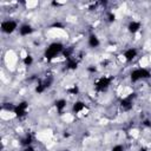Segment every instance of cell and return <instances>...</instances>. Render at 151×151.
I'll return each instance as SVG.
<instances>
[{
  "mask_svg": "<svg viewBox=\"0 0 151 151\" xmlns=\"http://www.w3.org/2000/svg\"><path fill=\"white\" fill-rule=\"evenodd\" d=\"M100 44H101L100 39L96 33H91L87 37V45H88L90 48H98L100 46Z\"/></svg>",
  "mask_w": 151,
  "mask_h": 151,
  "instance_id": "12",
  "label": "cell"
},
{
  "mask_svg": "<svg viewBox=\"0 0 151 151\" xmlns=\"http://www.w3.org/2000/svg\"><path fill=\"white\" fill-rule=\"evenodd\" d=\"M65 45L60 41H53L51 44L47 45V47L45 48L44 51V58L47 60V61H51L53 59H55L58 55L63 54L64 51H65Z\"/></svg>",
  "mask_w": 151,
  "mask_h": 151,
  "instance_id": "1",
  "label": "cell"
},
{
  "mask_svg": "<svg viewBox=\"0 0 151 151\" xmlns=\"http://www.w3.org/2000/svg\"><path fill=\"white\" fill-rule=\"evenodd\" d=\"M52 27H63V25H61V24H59V22H55V24H53V25H52Z\"/></svg>",
  "mask_w": 151,
  "mask_h": 151,
  "instance_id": "23",
  "label": "cell"
},
{
  "mask_svg": "<svg viewBox=\"0 0 151 151\" xmlns=\"http://www.w3.org/2000/svg\"><path fill=\"white\" fill-rule=\"evenodd\" d=\"M123 57H124V59H125L126 63H132L138 57V50L136 47H127L124 51Z\"/></svg>",
  "mask_w": 151,
  "mask_h": 151,
  "instance_id": "6",
  "label": "cell"
},
{
  "mask_svg": "<svg viewBox=\"0 0 151 151\" xmlns=\"http://www.w3.org/2000/svg\"><path fill=\"white\" fill-rule=\"evenodd\" d=\"M52 83H53V79H52V78H45L44 80H41V81L38 83V85L35 86V92H37L38 94L44 93V92L51 86Z\"/></svg>",
  "mask_w": 151,
  "mask_h": 151,
  "instance_id": "7",
  "label": "cell"
},
{
  "mask_svg": "<svg viewBox=\"0 0 151 151\" xmlns=\"http://www.w3.org/2000/svg\"><path fill=\"white\" fill-rule=\"evenodd\" d=\"M78 65H79V63H78V60H77L76 58L70 57V58L66 59V70H68V71H74V70L78 68Z\"/></svg>",
  "mask_w": 151,
  "mask_h": 151,
  "instance_id": "14",
  "label": "cell"
},
{
  "mask_svg": "<svg viewBox=\"0 0 151 151\" xmlns=\"http://www.w3.org/2000/svg\"><path fill=\"white\" fill-rule=\"evenodd\" d=\"M0 29L4 34H12L17 29H19V24L17 20L13 19H5L0 24Z\"/></svg>",
  "mask_w": 151,
  "mask_h": 151,
  "instance_id": "4",
  "label": "cell"
},
{
  "mask_svg": "<svg viewBox=\"0 0 151 151\" xmlns=\"http://www.w3.org/2000/svg\"><path fill=\"white\" fill-rule=\"evenodd\" d=\"M86 109V103L84 100H76L73 104H72V107H71V111L73 114H79L81 113L84 110Z\"/></svg>",
  "mask_w": 151,
  "mask_h": 151,
  "instance_id": "11",
  "label": "cell"
},
{
  "mask_svg": "<svg viewBox=\"0 0 151 151\" xmlns=\"http://www.w3.org/2000/svg\"><path fill=\"white\" fill-rule=\"evenodd\" d=\"M18 32H19V34H20L21 37H28V35H32V34H33L34 28H33V26H32L31 24L26 22V24H22V25L19 26Z\"/></svg>",
  "mask_w": 151,
  "mask_h": 151,
  "instance_id": "9",
  "label": "cell"
},
{
  "mask_svg": "<svg viewBox=\"0 0 151 151\" xmlns=\"http://www.w3.org/2000/svg\"><path fill=\"white\" fill-rule=\"evenodd\" d=\"M87 71H88V72H91V73H94V72L97 71V67H96V66H93V65H90V66L87 67Z\"/></svg>",
  "mask_w": 151,
  "mask_h": 151,
  "instance_id": "20",
  "label": "cell"
},
{
  "mask_svg": "<svg viewBox=\"0 0 151 151\" xmlns=\"http://www.w3.org/2000/svg\"><path fill=\"white\" fill-rule=\"evenodd\" d=\"M112 81H113V78H112V77L101 76V77H99V78L93 83V88H94L96 92H99V93L106 92V91L110 88Z\"/></svg>",
  "mask_w": 151,
  "mask_h": 151,
  "instance_id": "3",
  "label": "cell"
},
{
  "mask_svg": "<svg viewBox=\"0 0 151 151\" xmlns=\"http://www.w3.org/2000/svg\"><path fill=\"white\" fill-rule=\"evenodd\" d=\"M139 151H146V149L145 147H140V150Z\"/></svg>",
  "mask_w": 151,
  "mask_h": 151,
  "instance_id": "24",
  "label": "cell"
},
{
  "mask_svg": "<svg viewBox=\"0 0 151 151\" xmlns=\"http://www.w3.org/2000/svg\"><path fill=\"white\" fill-rule=\"evenodd\" d=\"M143 125L146 126V127H151V122H150L149 119H145V120L143 122Z\"/></svg>",
  "mask_w": 151,
  "mask_h": 151,
  "instance_id": "21",
  "label": "cell"
},
{
  "mask_svg": "<svg viewBox=\"0 0 151 151\" xmlns=\"http://www.w3.org/2000/svg\"><path fill=\"white\" fill-rule=\"evenodd\" d=\"M111 151H125V149H124V146L122 144H116V145L112 146Z\"/></svg>",
  "mask_w": 151,
  "mask_h": 151,
  "instance_id": "19",
  "label": "cell"
},
{
  "mask_svg": "<svg viewBox=\"0 0 151 151\" xmlns=\"http://www.w3.org/2000/svg\"><path fill=\"white\" fill-rule=\"evenodd\" d=\"M22 151H34V147L31 145V146H26V147H24V150Z\"/></svg>",
  "mask_w": 151,
  "mask_h": 151,
  "instance_id": "22",
  "label": "cell"
},
{
  "mask_svg": "<svg viewBox=\"0 0 151 151\" xmlns=\"http://www.w3.org/2000/svg\"><path fill=\"white\" fill-rule=\"evenodd\" d=\"M67 106V100L65 98H58L57 100H54V107L55 110L61 114L64 112V110L66 109Z\"/></svg>",
  "mask_w": 151,
  "mask_h": 151,
  "instance_id": "13",
  "label": "cell"
},
{
  "mask_svg": "<svg viewBox=\"0 0 151 151\" xmlns=\"http://www.w3.org/2000/svg\"><path fill=\"white\" fill-rule=\"evenodd\" d=\"M27 112H28V103L26 100H22L18 104H15L14 106V110H13V113L17 118H24L27 116Z\"/></svg>",
  "mask_w": 151,
  "mask_h": 151,
  "instance_id": "5",
  "label": "cell"
},
{
  "mask_svg": "<svg viewBox=\"0 0 151 151\" xmlns=\"http://www.w3.org/2000/svg\"><path fill=\"white\" fill-rule=\"evenodd\" d=\"M151 78V71L146 67H136L130 72V81L138 83Z\"/></svg>",
  "mask_w": 151,
  "mask_h": 151,
  "instance_id": "2",
  "label": "cell"
},
{
  "mask_svg": "<svg viewBox=\"0 0 151 151\" xmlns=\"http://www.w3.org/2000/svg\"><path fill=\"white\" fill-rule=\"evenodd\" d=\"M34 63V58L31 55V54H26L24 58H22V64L25 66H32Z\"/></svg>",
  "mask_w": 151,
  "mask_h": 151,
  "instance_id": "16",
  "label": "cell"
},
{
  "mask_svg": "<svg viewBox=\"0 0 151 151\" xmlns=\"http://www.w3.org/2000/svg\"><path fill=\"white\" fill-rule=\"evenodd\" d=\"M32 143H33V137H32L29 133H27L24 138H21V142H20V144H21L24 147H26V146H31Z\"/></svg>",
  "mask_w": 151,
  "mask_h": 151,
  "instance_id": "15",
  "label": "cell"
},
{
  "mask_svg": "<svg viewBox=\"0 0 151 151\" xmlns=\"http://www.w3.org/2000/svg\"><path fill=\"white\" fill-rule=\"evenodd\" d=\"M119 106H120V109H122L124 112L131 111L132 107H133V97H131V96L124 97V98L119 101Z\"/></svg>",
  "mask_w": 151,
  "mask_h": 151,
  "instance_id": "8",
  "label": "cell"
},
{
  "mask_svg": "<svg viewBox=\"0 0 151 151\" xmlns=\"http://www.w3.org/2000/svg\"><path fill=\"white\" fill-rule=\"evenodd\" d=\"M67 93H68L70 96H76V94H78V93H79V87H78V85H72L71 87H68V88H67Z\"/></svg>",
  "mask_w": 151,
  "mask_h": 151,
  "instance_id": "17",
  "label": "cell"
},
{
  "mask_svg": "<svg viewBox=\"0 0 151 151\" xmlns=\"http://www.w3.org/2000/svg\"><path fill=\"white\" fill-rule=\"evenodd\" d=\"M61 151H68V150H66V149H65V150H61Z\"/></svg>",
  "mask_w": 151,
  "mask_h": 151,
  "instance_id": "25",
  "label": "cell"
},
{
  "mask_svg": "<svg viewBox=\"0 0 151 151\" xmlns=\"http://www.w3.org/2000/svg\"><path fill=\"white\" fill-rule=\"evenodd\" d=\"M126 28H127V32H129V33L136 34V33H138V32L140 31V28H142V22H140L139 20H131V21H129Z\"/></svg>",
  "mask_w": 151,
  "mask_h": 151,
  "instance_id": "10",
  "label": "cell"
},
{
  "mask_svg": "<svg viewBox=\"0 0 151 151\" xmlns=\"http://www.w3.org/2000/svg\"><path fill=\"white\" fill-rule=\"evenodd\" d=\"M106 19H107L109 22H113V21L116 20V14H114L113 12H109L107 15H106Z\"/></svg>",
  "mask_w": 151,
  "mask_h": 151,
  "instance_id": "18",
  "label": "cell"
}]
</instances>
